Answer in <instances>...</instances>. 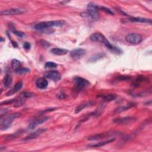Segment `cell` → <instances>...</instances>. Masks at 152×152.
Returning <instances> with one entry per match:
<instances>
[{
    "label": "cell",
    "mask_w": 152,
    "mask_h": 152,
    "mask_svg": "<svg viewBox=\"0 0 152 152\" xmlns=\"http://www.w3.org/2000/svg\"><path fill=\"white\" fill-rule=\"evenodd\" d=\"M90 39L93 42H100L103 43V45H105L108 49H110L114 53L119 54L121 52V51L119 48L113 46L111 43L106 39V38L100 33H95L92 34L90 36Z\"/></svg>",
    "instance_id": "1"
},
{
    "label": "cell",
    "mask_w": 152,
    "mask_h": 152,
    "mask_svg": "<svg viewBox=\"0 0 152 152\" xmlns=\"http://www.w3.org/2000/svg\"><path fill=\"white\" fill-rule=\"evenodd\" d=\"M99 7L90 3L88 6V11L81 13V16L84 18H89L93 21H98L99 18Z\"/></svg>",
    "instance_id": "2"
},
{
    "label": "cell",
    "mask_w": 152,
    "mask_h": 152,
    "mask_svg": "<svg viewBox=\"0 0 152 152\" xmlns=\"http://www.w3.org/2000/svg\"><path fill=\"white\" fill-rule=\"evenodd\" d=\"M66 21L64 20H54L49 21H43L36 24L35 26V29L37 30L44 32L49 28L55 26H62L66 24Z\"/></svg>",
    "instance_id": "3"
},
{
    "label": "cell",
    "mask_w": 152,
    "mask_h": 152,
    "mask_svg": "<svg viewBox=\"0 0 152 152\" xmlns=\"http://www.w3.org/2000/svg\"><path fill=\"white\" fill-rule=\"evenodd\" d=\"M21 116L20 113H14L6 117H1L0 119V127L1 130H6L11 125L12 122L17 118Z\"/></svg>",
    "instance_id": "4"
},
{
    "label": "cell",
    "mask_w": 152,
    "mask_h": 152,
    "mask_svg": "<svg viewBox=\"0 0 152 152\" xmlns=\"http://www.w3.org/2000/svg\"><path fill=\"white\" fill-rule=\"evenodd\" d=\"M73 82L76 89L78 91L84 89L90 84V82L88 80L78 76L74 77Z\"/></svg>",
    "instance_id": "5"
},
{
    "label": "cell",
    "mask_w": 152,
    "mask_h": 152,
    "mask_svg": "<svg viewBox=\"0 0 152 152\" xmlns=\"http://www.w3.org/2000/svg\"><path fill=\"white\" fill-rule=\"evenodd\" d=\"M125 40L133 45H138L143 40V37L141 35L136 33H132L127 35L125 36Z\"/></svg>",
    "instance_id": "6"
},
{
    "label": "cell",
    "mask_w": 152,
    "mask_h": 152,
    "mask_svg": "<svg viewBox=\"0 0 152 152\" xmlns=\"http://www.w3.org/2000/svg\"><path fill=\"white\" fill-rule=\"evenodd\" d=\"M26 10L21 8H13L5 10H2L0 12L1 16H11V15H18L25 13Z\"/></svg>",
    "instance_id": "7"
},
{
    "label": "cell",
    "mask_w": 152,
    "mask_h": 152,
    "mask_svg": "<svg viewBox=\"0 0 152 152\" xmlns=\"http://www.w3.org/2000/svg\"><path fill=\"white\" fill-rule=\"evenodd\" d=\"M46 131H47V128H40V129L36 130V131H35L33 133H31L30 134L28 135L22 140L28 141V140H31L35 139L37 138V137H39V136H40L42 133H45Z\"/></svg>",
    "instance_id": "8"
},
{
    "label": "cell",
    "mask_w": 152,
    "mask_h": 152,
    "mask_svg": "<svg viewBox=\"0 0 152 152\" xmlns=\"http://www.w3.org/2000/svg\"><path fill=\"white\" fill-rule=\"evenodd\" d=\"M86 54V51L82 48H78L73 50L70 52L71 57L74 59H79L84 57Z\"/></svg>",
    "instance_id": "9"
},
{
    "label": "cell",
    "mask_w": 152,
    "mask_h": 152,
    "mask_svg": "<svg viewBox=\"0 0 152 152\" xmlns=\"http://www.w3.org/2000/svg\"><path fill=\"white\" fill-rule=\"evenodd\" d=\"M45 77L55 81H58L61 79V76L60 73L57 71L52 70V71H49L47 73H46L45 74Z\"/></svg>",
    "instance_id": "10"
},
{
    "label": "cell",
    "mask_w": 152,
    "mask_h": 152,
    "mask_svg": "<svg viewBox=\"0 0 152 152\" xmlns=\"http://www.w3.org/2000/svg\"><path fill=\"white\" fill-rule=\"evenodd\" d=\"M48 119H49V117H44L40 118L39 119H37L35 120L34 121H33L32 123H30L29 125L28 129H29V130L34 129L35 128H36L39 125H40V124H42L43 123H44L45 122H46Z\"/></svg>",
    "instance_id": "11"
},
{
    "label": "cell",
    "mask_w": 152,
    "mask_h": 152,
    "mask_svg": "<svg viewBox=\"0 0 152 152\" xmlns=\"http://www.w3.org/2000/svg\"><path fill=\"white\" fill-rule=\"evenodd\" d=\"M114 134H115V133H101V134H96V135H94L93 136L89 137L88 140H90V141H94V140H100L104 138H107L109 137H111L112 136H114Z\"/></svg>",
    "instance_id": "12"
},
{
    "label": "cell",
    "mask_w": 152,
    "mask_h": 152,
    "mask_svg": "<svg viewBox=\"0 0 152 152\" xmlns=\"http://www.w3.org/2000/svg\"><path fill=\"white\" fill-rule=\"evenodd\" d=\"M136 120V118L133 117H124V118H117L113 121L114 123L120 124V125H126L128 124L134 122Z\"/></svg>",
    "instance_id": "13"
},
{
    "label": "cell",
    "mask_w": 152,
    "mask_h": 152,
    "mask_svg": "<svg viewBox=\"0 0 152 152\" xmlns=\"http://www.w3.org/2000/svg\"><path fill=\"white\" fill-rule=\"evenodd\" d=\"M23 84L22 81L17 82L13 86V88L10 90H9L7 93H6V95L7 96H11V95L16 93L17 92H18L21 89V88L23 87Z\"/></svg>",
    "instance_id": "14"
},
{
    "label": "cell",
    "mask_w": 152,
    "mask_h": 152,
    "mask_svg": "<svg viewBox=\"0 0 152 152\" xmlns=\"http://www.w3.org/2000/svg\"><path fill=\"white\" fill-rule=\"evenodd\" d=\"M127 21L129 22H137V23H146L151 24V19L146 18H141V17H131L127 20Z\"/></svg>",
    "instance_id": "15"
},
{
    "label": "cell",
    "mask_w": 152,
    "mask_h": 152,
    "mask_svg": "<svg viewBox=\"0 0 152 152\" xmlns=\"http://www.w3.org/2000/svg\"><path fill=\"white\" fill-rule=\"evenodd\" d=\"M136 106V104L135 103H129L128 104H127L126 105L124 106H119L118 108L115 110L114 113L115 114H118L120 112H122L123 111H127L128 110L131 109V108L134 107Z\"/></svg>",
    "instance_id": "16"
},
{
    "label": "cell",
    "mask_w": 152,
    "mask_h": 152,
    "mask_svg": "<svg viewBox=\"0 0 152 152\" xmlns=\"http://www.w3.org/2000/svg\"><path fill=\"white\" fill-rule=\"evenodd\" d=\"M48 85V81L44 78H39L36 81V86L37 88L40 89H45Z\"/></svg>",
    "instance_id": "17"
},
{
    "label": "cell",
    "mask_w": 152,
    "mask_h": 152,
    "mask_svg": "<svg viewBox=\"0 0 152 152\" xmlns=\"http://www.w3.org/2000/svg\"><path fill=\"white\" fill-rule=\"evenodd\" d=\"M51 52L55 55H64L69 52V51L66 49L54 48L51 49Z\"/></svg>",
    "instance_id": "18"
},
{
    "label": "cell",
    "mask_w": 152,
    "mask_h": 152,
    "mask_svg": "<svg viewBox=\"0 0 152 152\" xmlns=\"http://www.w3.org/2000/svg\"><path fill=\"white\" fill-rule=\"evenodd\" d=\"M116 139L112 138V139H110L109 140H107L105 141H100L99 143H97L96 144H90L89 145V147H100L102 146H103L105 145H106L107 144H109L110 143H112L113 141H114Z\"/></svg>",
    "instance_id": "19"
},
{
    "label": "cell",
    "mask_w": 152,
    "mask_h": 152,
    "mask_svg": "<svg viewBox=\"0 0 152 152\" xmlns=\"http://www.w3.org/2000/svg\"><path fill=\"white\" fill-rule=\"evenodd\" d=\"M94 104L93 102H87L86 103H82L81 105H80L78 106H77L76 108V110H75V114H78L79 113L80 111H83L84 108L87 107H89L91 105H93Z\"/></svg>",
    "instance_id": "20"
},
{
    "label": "cell",
    "mask_w": 152,
    "mask_h": 152,
    "mask_svg": "<svg viewBox=\"0 0 152 152\" xmlns=\"http://www.w3.org/2000/svg\"><path fill=\"white\" fill-rule=\"evenodd\" d=\"M26 99H27L26 98H25L22 94L21 93L20 95L19 96L18 98V99L16 100V104H15L14 106L17 107H20L21 106H22L25 103V102H26Z\"/></svg>",
    "instance_id": "21"
},
{
    "label": "cell",
    "mask_w": 152,
    "mask_h": 152,
    "mask_svg": "<svg viewBox=\"0 0 152 152\" xmlns=\"http://www.w3.org/2000/svg\"><path fill=\"white\" fill-rule=\"evenodd\" d=\"M12 77L10 74H7L3 80V84L5 88H8L12 83Z\"/></svg>",
    "instance_id": "22"
},
{
    "label": "cell",
    "mask_w": 152,
    "mask_h": 152,
    "mask_svg": "<svg viewBox=\"0 0 152 152\" xmlns=\"http://www.w3.org/2000/svg\"><path fill=\"white\" fill-rule=\"evenodd\" d=\"M11 68L14 70L16 71V70H17L21 67V62L18 60H17L16 59H14L11 61Z\"/></svg>",
    "instance_id": "23"
},
{
    "label": "cell",
    "mask_w": 152,
    "mask_h": 152,
    "mask_svg": "<svg viewBox=\"0 0 152 152\" xmlns=\"http://www.w3.org/2000/svg\"><path fill=\"white\" fill-rule=\"evenodd\" d=\"M104 56H105V54H103V53L97 54H96V55H95L89 58V61H90V62H96V61H97L98 60H99V59L103 58Z\"/></svg>",
    "instance_id": "24"
},
{
    "label": "cell",
    "mask_w": 152,
    "mask_h": 152,
    "mask_svg": "<svg viewBox=\"0 0 152 152\" xmlns=\"http://www.w3.org/2000/svg\"><path fill=\"white\" fill-rule=\"evenodd\" d=\"M103 100L105 102H111L116 99L117 95L114 94H110V95H107L106 96H103Z\"/></svg>",
    "instance_id": "25"
},
{
    "label": "cell",
    "mask_w": 152,
    "mask_h": 152,
    "mask_svg": "<svg viewBox=\"0 0 152 152\" xmlns=\"http://www.w3.org/2000/svg\"><path fill=\"white\" fill-rule=\"evenodd\" d=\"M15 71H16V73L17 74H26V73H29L30 70L28 69H26V68L20 67V68H19L18 69L16 70Z\"/></svg>",
    "instance_id": "26"
},
{
    "label": "cell",
    "mask_w": 152,
    "mask_h": 152,
    "mask_svg": "<svg viewBox=\"0 0 152 152\" xmlns=\"http://www.w3.org/2000/svg\"><path fill=\"white\" fill-rule=\"evenodd\" d=\"M57 67V64L52 61H48L45 63V69H53Z\"/></svg>",
    "instance_id": "27"
},
{
    "label": "cell",
    "mask_w": 152,
    "mask_h": 152,
    "mask_svg": "<svg viewBox=\"0 0 152 152\" xmlns=\"http://www.w3.org/2000/svg\"><path fill=\"white\" fill-rule=\"evenodd\" d=\"M39 43L43 47H45V48H47V47H49L50 46V43L46 41V40H41L39 41Z\"/></svg>",
    "instance_id": "28"
},
{
    "label": "cell",
    "mask_w": 152,
    "mask_h": 152,
    "mask_svg": "<svg viewBox=\"0 0 152 152\" xmlns=\"http://www.w3.org/2000/svg\"><path fill=\"white\" fill-rule=\"evenodd\" d=\"M99 9H100L101 10L103 11H105L106 13H107V14H111V15H114V13L110 9L107 8L106 7H99Z\"/></svg>",
    "instance_id": "29"
},
{
    "label": "cell",
    "mask_w": 152,
    "mask_h": 152,
    "mask_svg": "<svg viewBox=\"0 0 152 152\" xmlns=\"http://www.w3.org/2000/svg\"><path fill=\"white\" fill-rule=\"evenodd\" d=\"M13 33L14 35H16V36H18L20 37H23L25 36V33H24L21 32H18V31H17L16 30H14V31H13Z\"/></svg>",
    "instance_id": "30"
},
{
    "label": "cell",
    "mask_w": 152,
    "mask_h": 152,
    "mask_svg": "<svg viewBox=\"0 0 152 152\" xmlns=\"http://www.w3.org/2000/svg\"><path fill=\"white\" fill-rule=\"evenodd\" d=\"M16 101V99H11V100H6V101H4V102H2L1 103V105H8V104H11L14 102H15Z\"/></svg>",
    "instance_id": "31"
},
{
    "label": "cell",
    "mask_w": 152,
    "mask_h": 152,
    "mask_svg": "<svg viewBox=\"0 0 152 152\" xmlns=\"http://www.w3.org/2000/svg\"><path fill=\"white\" fill-rule=\"evenodd\" d=\"M130 79V77H128V76H120L119 77H118L117 78V80L118 81H125V80H129Z\"/></svg>",
    "instance_id": "32"
},
{
    "label": "cell",
    "mask_w": 152,
    "mask_h": 152,
    "mask_svg": "<svg viewBox=\"0 0 152 152\" xmlns=\"http://www.w3.org/2000/svg\"><path fill=\"white\" fill-rule=\"evenodd\" d=\"M23 47L24 48L26 49V50H29L30 49V47H31V45L30 43L29 42H25L24 44H23Z\"/></svg>",
    "instance_id": "33"
},
{
    "label": "cell",
    "mask_w": 152,
    "mask_h": 152,
    "mask_svg": "<svg viewBox=\"0 0 152 152\" xmlns=\"http://www.w3.org/2000/svg\"><path fill=\"white\" fill-rule=\"evenodd\" d=\"M58 98L60 99H63L66 98V95H65L63 92H61V93H60V94H59V95H58Z\"/></svg>",
    "instance_id": "34"
},
{
    "label": "cell",
    "mask_w": 152,
    "mask_h": 152,
    "mask_svg": "<svg viewBox=\"0 0 152 152\" xmlns=\"http://www.w3.org/2000/svg\"><path fill=\"white\" fill-rule=\"evenodd\" d=\"M11 44H12V45L14 47V48H17V47H18V45H17V42H14V41H13V40H11Z\"/></svg>",
    "instance_id": "35"
}]
</instances>
